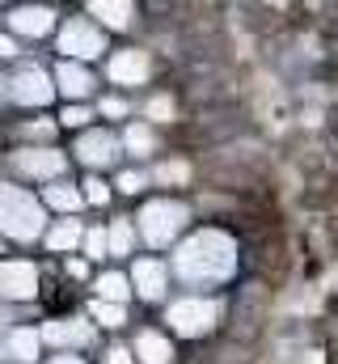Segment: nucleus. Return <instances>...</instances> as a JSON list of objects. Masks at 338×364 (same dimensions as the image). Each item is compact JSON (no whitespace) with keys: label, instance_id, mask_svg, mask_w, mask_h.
<instances>
[{"label":"nucleus","instance_id":"nucleus-1","mask_svg":"<svg viewBox=\"0 0 338 364\" xmlns=\"http://www.w3.org/2000/svg\"><path fill=\"white\" fill-rule=\"evenodd\" d=\"M173 272L186 284H220L237 272V242L220 229H199L173 255Z\"/></svg>","mask_w":338,"mask_h":364},{"label":"nucleus","instance_id":"nucleus-2","mask_svg":"<svg viewBox=\"0 0 338 364\" xmlns=\"http://www.w3.org/2000/svg\"><path fill=\"white\" fill-rule=\"evenodd\" d=\"M43 203L21 191V186H4L0 182V233L13 242H34L43 233Z\"/></svg>","mask_w":338,"mask_h":364},{"label":"nucleus","instance_id":"nucleus-3","mask_svg":"<svg viewBox=\"0 0 338 364\" xmlns=\"http://www.w3.org/2000/svg\"><path fill=\"white\" fill-rule=\"evenodd\" d=\"M182 225H186V208L173 203V199H157L140 212V233H144L148 246H169Z\"/></svg>","mask_w":338,"mask_h":364},{"label":"nucleus","instance_id":"nucleus-4","mask_svg":"<svg viewBox=\"0 0 338 364\" xmlns=\"http://www.w3.org/2000/svg\"><path fill=\"white\" fill-rule=\"evenodd\" d=\"M216 305L212 301H203V296H186V301H173L169 305V326L178 331V335H186V339H199V335H207L212 326H216Z\"/></svg>","mask_w":338,"mask_h":364},{"label":"nucleus","instance_id":"nucleus-5","mask_svg":"<svg viewBox=\"0 0 338 364\" xmlns=\"http://www.w3.org/2000/svg\"><path fill=\"white\" fill-rule=\"evenodd\" d=\"M60 51L72 55V64H77V60H89V55H102V51H106V38H102V30H97L93 21L68 17L64 30H60Z\"/></svg>","mask_w":338,"mask_h":364},{"label":"nucleus","instance_id":"nucleus-6","mask_svg":"<svg viewBox=\"0 0 338 364\" xmlns=\"http://www.w3.org/2000/svg\"><path fill=\"white\" fill-rule=\"evenodd\" d=\"M9 93H13V102H21V106H47L51 102V77L38 68V64H26V68H17V77L9 81Z\"/></svg>","mask_w":338,"mask_h":364},{"label":"nucleus","instance_id":"nucleus-7","mask_svg":"<svg viewBox=\"0 0 338 364\" xmlns=\"http://www.w3.org/2000/svg\"><path fill=\"white\" fill-rule=\"evenodd\" d=\"M38 292V267L34 263H21V259H9L0 263V296H13V301H26Z\"/></svg>","mask_w":338,"mask_h":364},{"label":"nucleus","instance_id":"nucleus-8","mask_svg":"<svg viewBox=\"0 0 338 364\" xmlns=\"http://www.w3.org/2000/svg\"><path fill=\"white\" fill-rule=\"evenodd\" d=\"M64 153H55V149H21L17 153V170L26 174V178H60L64 174Z\"/></svg>","mask_w":338,"mask_h":364},{"label":"nucleus","instance_id":"nucleus-9","mask_svg":"<svg viewBox=\"0 0 338 364\" xmlns=\"http://www.w3.org/2000/svg\"><path fill=\"white\" fill-rule=\"evenodd\" d=\"M106 77L114 85H144L148 81V55L144 51H119V55H110Z\"/></svg>","mask_w":338,"mask_h":364},{"label":"nucleus","instance_id":"nucleus-10","mask_svg":"<svg viewBox=\"0 0 338 364\" xmlns=\"http://www.w3.org/2000/svg\"><path fill=\"white\" fill-rule=\"evenodd\" d=\"M77 153H81L84 166L102 170V166H110V161L119 157V140H114L110 132H84L81 144H77Z\"/></svg>","mask_w":338,"mask_h":364},{"label":"nucleus","instance_id":"nucleus-11","mask_svg":"<svg viewBox=\"0 0 338 364\" xmlns=\"http://www.w3.org/2000/svg\"><path fill=\"white\" fill-rule=\"evenodd\" d=\"M51 21H55V13H51L47 4H21V9L9 13V26H13L17 34H30V38H43V34L51 30Z\"/></svg>","mask_w":338,"mask_h":364},{"label":"nucleus","instance_id":"nucleus-12","mask_svg":"<svg viewBox=\"0 0 338 364\" xmlns=\"http://www.w3.org/2000/svg\"><path fill=\"white\" fill-rule=\"evenodd\" d=\"M127 284H136V292H140L144 301H157V296L165 292V263H157V259H140Z\"/></svg>","mask_w":338,"mask_h":364},{"label":"nucleus","instance_id":"nucleus-13","mask_svg":"<svg viewBox=\"0 0 338 364\" xmlns=\"http://www.w3.org/2000/svg\"><path fill=\"white\" fill-rule=\"evenodd\" d=\"M43 339H51V343H60V348H81V343H89V339H93V331H89L84 322L64 318V322H47Z\"/></svg>","mask_w":338,"mask_h":364},{"label":"nucleus","instance_id":"nucleus-14","mask_svg":"<svg viewBox=\"0 0 338 364\" xmlns=\"http://www.w3.org/2000/svg\"><path fill=\"white\" fill-rule=\"evenodd\" d=\"M55 90H64L68 97H84V93L93 90V77L84 73L81 64H72V60H64V64L55 68Z\"/></svg>","mask_w":338,"mask_h":364},{"label":"nucleus","instance_id":"nucleus-15","mask_svg":"<svg viewBox=\"0 0 338 364\" xmlns=\"http://www.w3.org/2000/svg\"><path fill=\"white\" fill-rule=\"evenodd\" d=\"M136 356L144 364H169L173 360V348H169L165 335H157V331H144L140 339H136Z\"/></svg>","mask_w":338,"mask_h":364},{"label":"nucleus","instance_id":"nucleus-16","mask_svg":"<svg viewBox=\"0 0 338 364\" xmlns=\"http://www.w3.org/2000/svg\"><path fill=\"white\" fill-rule=\"evenodd\" d=\"M89 13L93 17H102L106 26H114V30H123L127 21H131V4L127 0H93L89 4Z\"/></svg>","mask_w":338,"mask_h":364},{"label":"nucleus","instance_id":"nucleus-17","mask_svg":"<svg viewBox=\"0 0 338 364\" xmlns=\"http://www.w3.org/2000/svg\"><path fill=\"white\" fill-rule=\"evenodd\" d=\"M81 237H84V229L77 225V220H60V225L47 233V246H51L55 255H64V250H77V246H81Z\"/></svg>","mask_w":338,"mask_h":364},{"label":"nucleus","instance_id":"nucleus-18","mask_svg":"<svg viewBox=\"0 0 338 364\" xmlns=\"http://www.w3.org/2000/svg\"><path fill=\"white\" fill-rule=\"evenodd\" d=\"M131 292V284H127V275L119 272H106L102 279H97V301H106V305H119L123 296Z\"/></svg>","mask_w":338,"mask_h":364},{"label":"nucleus","instance_id":"nucleus-19","mask_svg":"<svg viewBox=\"0 0 338 364\" xmlns=\"http://www.w3.org/2000/svg\"><path fill=\"white\" fill-rule=\"evenodd\" d=\"M131 242H136L131 220H114L110 233H106V255H131Z\"/></svg>","mask_w":338,"mask_h":364},{"label":"nucleus","instance_id":"nucleus-20","mask_svg":"<svg viewBox=\"0 0 338 364\" xmlns=\"http://www.w3.org/2000/svg\"><path fill=\"white\" fill-rule=\"evenodd\" d=\"M9 356L13 360H34L38 356V335L34 331H13L9 335Z\"/></svg>","mask_w":338,"mask_h":364},{"label":"nucleus","instance_id":"nucleus-21","mask_svg":"<svg viewBox=\"0 0 338 364\" xmlns=\"http://www.w3.org/2000/svg\"><path fill=\"white\" fill-rule=\"evenodd\" d=\"M47 203H51V208H60V212H77L84 199H81V191H77V186H64V182H60V186H51V191H47Z\"/></svg>","mask_w":338,"mask_h":364},{"label":"nucleus","instance_id":"nucleus-22","mask_svg":"<svg viewBox=\"0 0 338 364\" xmlns=\"http://www.w3.org/2000/svg\"><path fill=\"white\" fill-rule=\"evenodd\" d=\"M123 140H127V149H131L136 157H144V153H153V132H148L144 123H131Z\"/></svg>","mask_w":338,"mask_h":364},{"label":"nucleus","instance_id":"nucleus-23","mask_svg":"<svg viewBox=\"0 0 338 364\" xmlns=\"http://www.w3.org/2000/svg\"><path fill=\"white\" fill-rule=\"evenodd\" d=\"M93 318L102 326H119L123 322V305H106V301H93Z\"/></svg>","mask_w":338,"mask_h":364},{"label":"nucleus","instance_id":"nucleus-24","mask_svg":"<svg viewBox=\"0 0 338 364\" xmlns=\"http://www.w3.org/2000/svg\"><path fill=\"white\" fill-rule=\"evenodd\" d=\"M81 246H84V255H89V259H106V233H102V229L84 233V237H81Z\"/></svg>","mask_w":338,"mask_h":364},{"label":"nucleus","instance_id":"nucleus-25","mask_svg":"<svg viewBox=\"0 0 338 364\" xmlns=\"http://www.w3.org/2000/svg\"><path fill=\"white\" fill-rule=\"evenodd\" d=\"M186 161H165L161 170H157V182H186Z\"/></svg>","mask_w":338,"mask_h":364},{"label":"nucleus","instance_id":"nucleus-26","mask_svg":"<svg viewBox=\"0 0 338 364\" xmlns=\"http://www.w3.org/2000/svg\"><path fill=\"white\" fill-rule=\"evenodd\" d=\"M81 199H89V203H106V199H110V186H106L102 178H89V182H84Z\"/></svg>","mask_w":338,"mask_h":364},{"label":"nucleus","instance_id":"nucleus-27","mask_svg":"<svg viewBox=\"0 0 338 364\" xmlns=\"http://www.w3.org/2000/svg\"><path fill=\"white\" fill-rule=\"evenodd\" d=\"M119 191H127V195H136V191H144V174H140V170H127V174L119 178Z\"/></svg>","mask_w":338,"mask_h":364},{"label":"nucleus","instance_id":"nucleus-28","mask_svg":"<svg viewBox=\"0 0 338 364\" xmlns=\"http://www.w3.org/2000/svg\"><path fill=\"white\" fill-rule=\"evenodd\" d=\"M148 114H153V119H173V102H169V97H153V102H148Z\"/></svg>","mask_w":338,"mask_h":364},{"label":"nucleus","instance_id":"nucleus-29","mask_svg":"<svg viewBox=\"0 0 338 364\" xmlns=\"http://www.w3.org/2000/svg\"><path fill=\"white\" fill-rule=\"evenodd\" d=\"M60 119H64L68 127H81L84 119H89V110H84V106H64V114H60Z\"/></svg>","mask_w":338,"mask_h":364},{"label":"nucleus","instance_id":"nucleus-30","mask_svg":"<svg viewBox=\"0 0 338 364\" xmlns=\"http://www.w3.org/2000/svg\"><path fill=\"white\" fill-rule=\"evenodd\" d=\"M102 114H127V106L119 97H102Z\"/></svg>","mask_w":338,"mask_h":364},{"label":"nucleus","instance_id":"nucleus-31","mask_svg":"<svg viewBox=\"0 0 338 364\" xmlns=\"http://www.w3.org/2000/svg\"><path fill=\"white\" fill-rule=\"evenodd\" d=\"M106 364H131V352L127 348H110L106 352Z\"/></svg>","mask_w":338,"mask_h":364},{"label":"nucleus","instance_id":"nucleus-32","mask_svg":"<svg viewBox=\"0 0 338 364\" xmlns=\"http://www.w3.org/2000/svg\"><path fill=\"white\" fill-rule=\"evenodd\" d=\"M68 275H77V279L84 275V263H81V259H68Z\"/></svg>","mask_w":338,"mask_h":364},{"label":"nucleus","instance_id":"nucleus-33","mask_svg":"<svg viewBox=\"0 0 338 364\" xmlns=\"http://www.w3.org/2000/svg\"><path fill=\"white\" fill-rule=\"evenodd\" d=\"M51 364H84V360H81V356H72V352H68V356H55Z\"/></svg>","mask_w":338,"mask_h":364},{"label":"nucleus","instance_id":"nucleus-34","mask_svg":"<svg viewBox=\"0 0 338 364\" xmlns=\"http://www.w3.org/2000/svg\"><path fill=\"white\" fill-rule=\"evenodd\" d=\"M13 51H17V47H13L9 38H0V55H13Z\"/></svg>","mask_w":338,"mask_h":364}]
</instances>
